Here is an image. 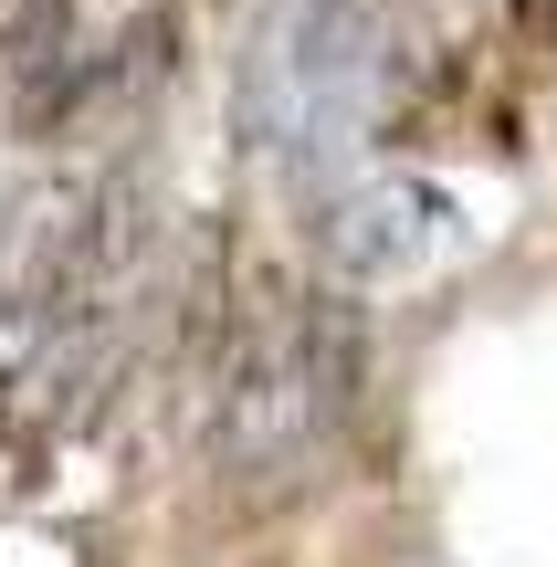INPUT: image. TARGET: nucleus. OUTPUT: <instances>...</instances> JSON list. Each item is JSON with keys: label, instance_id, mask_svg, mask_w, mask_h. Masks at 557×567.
Segmentation results:
<instances>
[{"label": "nucleus", "instance_id": "4", "mask_svg": "<svg viewBox=\"0 0 557 567\" xmlns=\"http://www.w3.org/2000/svg\"><path fill=\"white\" fill-rule=\"evenodd\" d=\"M0 74L21 84V105H53V84H74V0H11L0 11Z\"/></svg>", "mask_w": 557, "mask_h": 567}, {"label": "nucleus", "instance_id": "1", "mask_svg": "<svg viewBox=\"0 0 557 567\" xmlns=\"http://www.w3.org/2000/svg\"><path fill=\"white\" fill-rule=\"evenodd\" d=\"M358 410V326L327 295H264L210 379V473L243 505H285L337 463Z\"/></svg>", "mask_w": 557, "mask_h": 567}, {"label": "nucleus", "instance_id": "3", "mask_svg": "<svg viewBox=\"0 0 557 567\" xmlns=\"http://www.w3.org/2000/svg\"><path fill=\"white\" fill-rule=\"evenodd\" d=\"M432 243H442V189H421V179H369L316 210V252L348 284H400Z\"/></svg>", "mask_w": 557, "mask_h": 567}, {"label": "nucleus", "instance_id": "2", "mask_svg": "<svg viewBox=\"0 0 557 567\" xmlns=\"http://www.w3.org/2000/svg\"><path fill=\"white\" fill-rule=\"evenodd\" d=\"M231 116L274 168H316L369 116V21L348 0H264L231 74Z\"/></svg>", "mask_w": 557, "mask_h": 567}]
</instances>
